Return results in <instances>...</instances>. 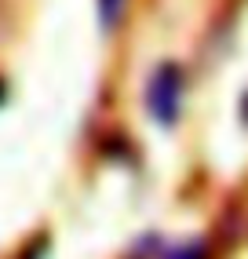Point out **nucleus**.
<instances>
[{
    "label": "nucleus",
    "mask_w": 248,
    "mask_h": 259,
    "mask_svg": "<svg viewBox=\"0 0 248 259\" xmlns=\"http://www.w3.org/2000/svg\"><path fill=\"white\" fill-rule=\"evenodd\" d=\"M146 106L157 117V124H175V120H179V106H183V73H179V66L168 62L150 77Z\"/></svg>",
    "instance_id": "obj_1"
},
{
    "label": "nucleus",
    "mask_w": 248,
    "mask_h": 259,
    "mask_svg": "<svg viewBox=\"0 0 248 259\" xmlns=\"http://www.w3.org/2000/svg\"><path fill=\"white\" fill-rule=\"evenodd\" d=\"M120 11H124V0H99V19L106 29H113L120 22Z\"/></svg>",
    "instance_id": "obj_2"
},
{
    "label": "nucleus",
    "mask_w": 248,
    "mask_h": 259,
    "mask_svg": "<svg viewBox=\"0 0 248 259\" xmlns=\"http://www.w3.org/2000/svg\"><path fill=\"white\" fill-rule=\"evenodd\" d=\"M168 259H204V248L201 245H183V248H172Z\"/></svg>",
    "instance_id": "obj_3"
}]
</instances>
